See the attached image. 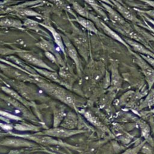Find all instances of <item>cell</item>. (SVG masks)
I'll list each match as a JSON object with an SVG mask.
<instances>
[{
	"label": "cell",
	"instance_id": "1",
	"mask_svg": "<svg viewBox=\"0 0 154 154\" xmlns=\"http://www.w3.org/2000/svg\"><path fill=\"white\" fill-rule=\"evenodd\" d=\"M134 56V61L141 69L145 79L150 88L154 84V69L141 55L134 51H129Z\"/></svg>",
	"mask_w": 154,
	"mask_h": 154
},
{
	"label": "cell",
	"instance_id": "2",
	"mask_svg": "<svg viewBox=\"0 0 154 154\" xmlns=\"http://www.w3.org/2000/svg\"><path fill=\"white\" fill-rule=\"evenodd\" d=\"M110 1L112 4V7H114L116 10L125 19L147 28L145 24H144L139 19H138L135 14L128 7L125 6L123 4H122L119 0H110Z\"/></svg>",
	"mask_w": 154,
	"mask_h": 154
},
{
	"label": "cell",
	"instance_id": "3",
	"mask_svg": "<svg viewBox=\"0 0 154 154\" xmlns=\"http://www.w3.org/2000/svg\"><path fill=\"white\" fill-rule=\"evenodd\" d=\"M88 19H90L91 20H92L93 22H94V23L96 24L100 29H101L107 35H108L111 38H112L119 42L122 44H123L126 48H128L129 51H130L131 50V48L125 42V40L123 39V38L121 37L117 32H116L113 29H112L109 26H108L105 22H103L100 19L94 16L93 14H92L91 13L90 14Z\"/></svg>",
	"mask_w": 154,
	"mask_h": 154
},
{
	"label": "cell",
	"instance_id": "4",
	"mask_svg": "<svg viewBox=\"0 0 154 154\" xmlns=\"http://www.w3.org/2000/svg\"><path fill=\"white\" fill-rule=\"evenodd\" d=\"M100 4L103 8L105 13H107L106 14L108 19H109L113 23H116L119 25H125L128 23L125 19L116 10L112 8V6L102 2H100Z\"/></svg>",
	"mask_w": 154,
	"mask_h": 154
},
{
	"label": "cell",
	"instance_id": "5",
	"mask_svg": "<svg viewBox=\"0 0 154 154\" xmlns=\"http://www.w3.org/2000/svg\"><path fill=\"white\" fill-rule=\"evenodd\" d=\"M123 39L129 45V46L131 48V49H132L134 51V52L140 53L141 54V55H149L150 57L154 58V53H153L152 51L149 50L143 44L138 42H136L132 39L126 37H124Z\"/></svg>",
	"mask_w": 154,
	"mask_h": 154
},
{
	"label": "cell",
	"instance_id": "6",
	"mask_svg": "<svg viewBox=\"0 0 154 154\" xmlns=\"http://www.w3.org/2000/svg\"><path fill=\"white\" fill-rule=\"evenodd\" d=\"M64 41L65 45L66 46L67 51V53H68L69 57L73 60V61L76 64L78 72L80 73L81 70V62L79 60V55H78V53L76 49H75V46L73 45V44L70 42V40L69 39L66 38L64 39Z\"/></svg>",
	"mask_w": 154,
	"mask_h": 154
},
{
	"label": "cell",
	"instance_id": "7",
	"mask_svg": "<svg viewBox=\"0 0 154 154\" xmlns=\"http://www.w3.org/2000/svg\"><path fill=\"white\" fill-rule=\"evenodd\" d=\"M75 17L76 21L79 23L82 27L96 34H98V29H97L95 24L94 23V22H93L92 20L80 16L76 15Z\"/></svg>",
	"mask_w": 154,
	"mask_h": 154
},
{
	"label": "cell",
	"instance_id": "8",
	"mask_svg": "<svg viewBox=\"0 0 154 154\" xmlns=\"http://www.w3.org/2000/svg\"><path fill=\"white\" fill-rule=\"evenodd\" d=\"M111 85L114 87H120L122 80L119 73L117 65L114 63L111 64Z\"/></svg>",
	"mask_w": 154,
	"mask_h": 154
},
{
	"label": "cell",
	"instance_id": "9",
	"mask_svg": "<svg viewBox=\"0 0 154 154\" xmlns=\"http://www.w3.org/2000/svg\"><path fill=\"white\" fill-rule=\"evenodd\" d=\"M78 131L74 130H67L64 129H52L47 132L49 135L59 137H67L71 135H73L75 134L78 133Z\"/></svg>",
	"mask_w": 154,
	"mask_h": 154
},
{
	"label": "cell",
	"instance_id": "10",
	"mask_svg": "<svg viewBox=\"0 0 154 154\" xmlns=\"http://www.w3.org/2000/svg\"><path fill=\"white\" fill-rule=\"evenodd\" d=\"M86 3L89 4L100 16L102 17L103 19L106 21L108 20V16L102 6H100L96 0H84Z\"/></svg>",
	"mask_w": 154,
	"mask_h": 154
},
{
	"label": "cell",
	"instance_id": "11",
	"mask_svg": "<svg viewBox=\"0 0 154 154\" xmlns=\"http://www.w3.org/2000/svg\"><path fill=\"white\" fill-rule=\"evenodd\" d=\"M21 56L24 59H25L26 60H27L28 61H29V62H30V63H31L32 64H34L35 65H37V66H41V67H46V68H49V67L47 66L45 63H44L43 61H42L41 60L37 59V58H35V57H34V56H32L31 55H29L28 54H22Z\"/></svg>",
	"mask_w": 154,
	"mask_h": 154
},
{
	"label": "cell",
	"instance_id": "12",
	"mask_svg": "<svg viewBox=\"0 0 154 154\" xmlns=\"http://www.w3.org/2000/svg\"><path fill=\"white\" fill-rule=\"evenodd\" d=\"M72 7L73 10L80 15V16L88 19L90 16V13L82 6H81L78 2H73L72 3Z\"/></svg>",
	"mask_w": 154,
	"mask_h": 154
},
{
	"label": "cell",
	"instance_id": "13",
	"mask_svg": "<svg viewBox=\"0 0 154 154\" xmlns=\"http://www.w3.org/2000/svg\"><path fill=\"white\" fill-rule=\"evenodd\" d=\"M49 29L51 32V33L53 35V37L55 39V41L57 45L59 46V48L61 49V51L63 52L64 54H65V49H64V46L63 42V40L60 36V35L52 28H49Z\"/></svg>",
	"mask_w": 154,
	"mask_h": 154
},
{
	"label": "cell",
	"instance_id": "14",
	"mask_svg": "<svg viewBox=\"0 0 154 154\" xmlns=\"http://www.w3.org/2000/svg\"><path fill=\"white\" fill-rule=\"evenodd\" d=\"M38 45L39 47H40L41 48L43 49L45 51H51V52H54V46L47 41H45V40L41 41L38 43Z\"/></svg>",
	"mask_w": 154,
	"mask_h": 154
},
{
	"label": "cell",
	"instance_id": "15",
	"mask_svg": "<svg viewBox=\"0 0 154 154\" xmlns=\"http://www.w3.org/2000/svg\"><path fill=\"white\" fill-rule=\"evenodd\" d=\"M41 73H42L44 75H45L46 77L55 81H60V79L58 78V75L56 73H53L51 72H48L46 70H41Z\"/></svg>",
	"mask_w": 154,
	"mask_h": 154
},
{
	"label": "cell",
	"instance_id": "16",
	"mask_svg": "<svg viewBox=\"0 0 154 154\" xmlns=\"http://www.w3.org/2000/svg\"><path fill=\"white\" fill-rule=\"evenodd\" d=\"M135 10H136L138 13L141 14H144L153 20H154V10H140L138 8H134Z\"/></svg>",
	"mask_w": 154,
	"mask_h": 154
},
{
	"label": "cell",
	"instance_id": "17",
	"mask_svg": "<svg viewBox=\"0 0 154 154\" xmlns=\"http://www.w3.org/2000/svg\"><path fill=\"white\" fill-rule=\"evenodd\" d=\"M5 143L7 144L14 145V146H23L25 144H28V143H26V141H23L22 140H8L7 142H5Z\"/></svg>",
	"mask_w": 154,
	"mask_h": 154
},
{
	"label": "cell",
	"instance_id": "18",
	"mask_svg": "<svg viewBox=\"0 0 154 154\" xmlns=\"http://www.w3.org/2000/svg\"><path fill=\"white\" fill-rule=\"evenodd\" d=\"M0 25H7V26H12L16 25V22L11 19H5L1 20L0 21Z\"/></svg>",
	"mask_w": 154,
	"mask_h": 154
},
{
	"label": "cell",
	"instance_id": "19",
	"mask_svg": "<svg viewBox=\"0 0 154 154\" xmlns=\"http://www.w3.org/2000/svg\"><path fill=\"white\" fill-rule=\"evenodd\" d=\"M140 55L154 69V58L150 57L149 55Z\"/></svg>",
	"mask_w": 154,
	"mask_h": 154
},
{
	"label": "cell",
	"instance_id": "20",
	"mask_svg": "<svg viewBox=\"0 0 154 154\" xmlns=\"http://www.w3.org/2000/svg\"><path fill=\"white\" fill-rule=\"evenodd\" d=\"M146 102L149 105L153 104L154 103V90H153L149 94L146 99Z\"/></svg>",
	"mask_w": 154,
	"mask_h": 154
},
{
	"label": "cell",
	"instance_id": "21",
	"mask_svg": "<svg viewBox=\"0 0 154 154\" xmlns=\"http://www.w3.org/2000/svg\"><path fill=\"white\" fill-rule=\"evenodd\" d=\"M25 25L26 26H28L29 28H35L37 26V23L31 20H26L25 23Z\"/></svg>",
	"mask_w": 154,
	"mask_h": 154
},
{
	"label": "cell",
	"instance_id": "22",
	"mask_svg": "<svg viewBox=\"0 0 154 154\" xmlns=\"http://www.w3.org/2000/svg\"><path fill=\"white\" fill-rule=\"evenodd\" d=\"M140 147H141V146H140L138 147H136L134 149H130L125 151V152H123L122 154H137V153L140 150Z\"/></svg>",
	"mask_w": 154,
	"mask_h": 154
},
{
	"label": "cell",
	"instance_id": "23",
	"mask_svg": "<svg viewBox=\"0 0 154 154\" xmlns=\"http://www.w3.org/2000/svg\"><path fill=\"white\" fill-rule=\"evenodd\" d=\"M4 90L6 92L8 93L10 95H11L12 96L14 97L15 98H16V99H20V97H19L14 91H12V90H10V89H8V88H4Z\"/></svg>",
	"mask_w": 154,
	"mask_h": 154
},
{
	"label": "cell",
	"instance_id": "24",
	"mask_svg": "<svg viewBox=\"0 0 154 154\" xmlns=\"http://www.w3.org/2000/svg\"><path fill=\"white\" fill-rule=\"evenodd\" d=\"M154 8V0H140Z\"/></svg>",
	"mask_w": 154,
	"mask_h": 154
},
{
	"label": "cell",
	"instance_id": "25",
	"mask_svg": "<svg viewBox=\"0 0 154 154\" xmlns=\"http://www.w3.org/2000/svg\"><path fill=\"white\" fill-rule=\"evenodd\" d=\"M0 114L4 116H5V117H9V118H11V119H18L17 117L10 114H8L7 112H0Z\"/></svg>",
	"mask_w": 154,
	"mask_h": 154
},
{
	"label": "cell",
	"instance_id": "26",
	"mask_svg": "<svg viewBox=\"0 0 154 154\" xmlns=\"http://www.w3.org/2000/svg\"><path fill=\"white\" fill-rule=\"evenodd\" d=\"M46 55L49 59H50L51 61H52L54 62H55V58L52 54H51L49 52H46Z\"/></svg>",
	"mask_w": 154,
	"mask_h": 154
},
{
	"label": "cell",
	"instance_id": "27",
	"mask_svg": "<svg viewBox=\"0 0 154 154\" xmlns=\"http://www.w3.org/2000/svg\"><path fill=\"white\" fill-rule=\"evenodd\" d=\"M141 15H142V16L144 17V18H145L146 20H148L149 22H150L152 25H154V20H153L152 19H151L150 17H149V16H146V15H145V14H141Z\"/></svg>",
	"mask_w": 154,
	"mask_h": 154
},
{
	"label": "cell",
	"instance_id": "28",
	"mask_svg": "<svg viewBox=\"0 0 154 154\" xmlns=\"http://www.w3.org/2000/svg\"><path fill=\"white\" fill-rule=\"evenodd\" d=\"M100 2H103V3H105L109 5H111L112 7V4L111 3V2L110 1V0H99Z\"/></svg>",
	"mask_w": 154,
	"mask_h": 154
},
{
	"label": "cell",
	"instance_id": "29",
	"mask_svg": "<svg viewBox=\"0 0 154 154\" xmlns=\"http://www.w3.org/2000/svg\"><path fill=\"white\" fill-rule=\"evenodd\" d=\"M8 52V51H6L4 49L0 48V54H5V53H7Z\"/></svg>",
	"mask_w": 154,
	"mask_h": 154
}]
</instances>
